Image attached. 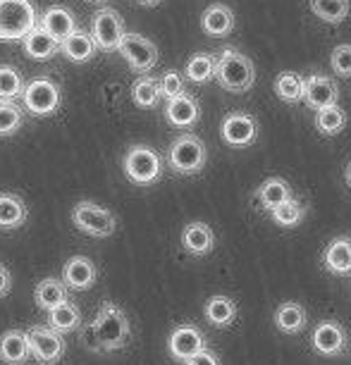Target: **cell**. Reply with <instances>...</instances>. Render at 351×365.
<instances>
[{
    "mask_svg": "<svg viewBox=\"0 0 351 365\" xmlns=\"http://www.w3.org/2000/svg\"><path fill=\"white\" fill-rule=\"evenodd\" d=\"M132 329H129V320L122 308H117L115 303L106 301L101 306L98 315L93 318L91 325L84 332V344L93 351H120L127 346Z\"/></svg>",
    "mask_w": 351,
    "mask_h": 365,
    "instance_id": "1",
    "label": "cell"
},
{
    "mask_svg": "<svg viewBox=\"0 0 351 365\" xmlns=\"http://www.w3.org/2000/svg\"><path fill=\"white\" fill-rule=\"evenodd\" d=\"M218 84L230 93H246L256 81V67L246 53L237 51L234 46H227L220 51L215 63Z\"/></svg>",
    "mask_w": 351,
    "mask_h": 365,
    "instance_id": "2",
    "label": "cell"
},
{
    "mask_svg": "<svg viewBox=\"0 0 351 365\" xmlns=\"http://www.w3.org/2000/svg\"><path fill=\"white\" fill-rule=\"evenodd\" d=\"M39 26V10L31 0H0V41H22Z\"/></svg>",
    "mask_w": 351,
    "mask_h": 365,
    "instance_id": "3",
    "label": "cell"
},
{
    "mask_svg": "<svg viewBox=\"0 0 351 365\" xmlns=\"http://www.w3.org/2000/svg\"><path fill=\"white\" fill-rule=\"evenodd\" d=\"M122 170L136 187H151L163 177V158L156 148L136 143V146L127 148L125 158H122Z\"/></svg>",
    "mask_w": 351,
    "mask_h": 365,
    "instance_id": "4",
    "label": "cell"
},
{
    "mask_svg": "<svg viewBox=\"0 0 351 365\" xmlns=\"http://www.w3.org/2000/svg\"><path fill=\"white\" fill-rule=\"evenodd\" d=\"M208 160V148L196 134H180L168 148V165L177 175H198Z\"/></svg>",
    "mask_w": 351,
    "mask_h": 365,
    "instance_id": "5",
    "label": "cell"
},
{
    "mask_svg": "<svg viewBox=\"0 0 351 365\" xmlns=\"http://www.w3.org/2000/svg\"><path fill=\"white\" fill-rule=\"evenodd\" d=\"M63 103V91L60 84L51 77H36L29 84H24L22 91V106L34 117H48L55 115Z\"/></svg>",
    "mask_w": 351,
    "mask_h": 365,
    "instance_id": "6",
    "label": "cell"
},
{
    "mask_svg": "<svg viewBox=\"0 0 351 365\" xmlns=\"http://www.w3.org/2000/svg\"><path fill=\"white\" fill-rule=\"evenodd\" d=\"M72 222L79 232H84L88 237H96V239L113 237L117 230V217L113 215V210L103 208V205L91 203V201L74 203Z\"/></svg>",
    "mask_w": 351,
    "mask_h": 365,
    "instance_id": "7",
    "label": "cell"
},
{
    "mask_svg": "<svg viewBox=\"0 0 351 365\" xmlns=\"http://www.w3.org/2000/svg\"><path fill=\"white\" fill-rule=\"evenodd\" d=\"M26 339H29V354L41 365H55L65 356V334L55 332L48 325H34L26 329Z\"/></svg>",
    "mask_w": 351,
    "mask_h": 365,
    "instance_id": "8",
    "label": "cell"
},
{
    "mask_svg": "<svg viewBox=\"0 0 351 365\" xmlns=\"http://www.w3.org/2000/svg\"><path fill=\"white\" fill-rule=\"evenodd\" d=\"M91 34L93 43L103 53H115L120 46L122 36H125V19L115 8H101L91 17Z\"/></svg>",
    "mask_w": 351,
    "mask_h": 365,
    "instance_id": "9",
    "label": "cell"
},
{
    "mask_svg": "<svg viewBox=\"0 0 351 365\" xmlns=\"http://www.w3.org/2000/svg\"><path fill=\"white\" fill-rule=\"evenodd\" d=\"M117 53L125 58V63L132 67L136 74H148L158 63L156 43L136 31H125L120 46H117Z\"/></svg>",
    "mask_w": 351,
    "mask_h": 365,
    "instance_id": "10",
    "label": "cell"
},
{
    "mask_svg": "<svg viewBox=\"0 0 351 365\" xmlns=\"http://www.w3.org/2000/svg\"><path fill=\"white\" fill-rule=\"evenodd\" d=\"M260 127L251 113H230L220 125V139L232 148H249L258 141Z\"/></svg>",
    "mask_w": 351,
    "mask_h": 365,
    "instance_id": "11",
    "label": "cell"
},
{
    "mask_svg": "<svg viewBox=\"0 0 351 365\" xmlns=\"http://www.w3.org/2000/svg\"><path fill=\"white\" fill-rule=\"evenodd\" d=\"M347 341H349L347 329H344L342 322H337L335 318L320 320L311 334V346L325 358L342 356L344 351H347Z\"/></svg>",
    "mask_w": 351,
    "mask_h": 365,
    "instance_id": "12",
    "label": "cell"
},
{
    "mask_svg": "<svg viewBox=\"0 0 351 365\" xmlns=\"http://www.w3.org/2000/svg\"><path fill=\"white\" fill-rule=\"evenodd\" d=\"M203 349H208V344H205V334L196 325H180L170 332L168 351L175 361L187 363L191 356H196Z\"/></svg>",
    "mask_w": 351,
    "mask_h": 365,
    "instance_id": "13",
    "label": "cell"
},
{
    "mask_svg": "<svg viewBox=\"0 0 351 365\" xmlns=\"http://www.w3.org/2000/svg\"><path fill=\"white\" fill-rule=\"evenodd\" d=\"M304 101L308 108L320 110L327 106H335L340 101V86L332 77L325 74H311L304 79Z\"/></svg>",
    "mask_w": 351,
    "mask_h": 365,
    "instance_id": "14",
    "label": "cell"
},
{
    "mask_svg": "<svg viewBox=\"0 0 351 365\" xmlns=\"http://www.w3.org/2000/svg\"><path fill=\"white\" fill-rule=\"evenodd\" d=\"M98 279V267L86 256H72L63 265V284L72 292H86Z\"/></svg>",
    "mask_w": 351,
    "mask_h": 365,
    "instance_id": "15",
    "label": "cell"
},
{
    "mask_svg": "<svg viewBox=\"0 0 351 365\" xmlns=\"http://www.w3.org/2000/svg\"><path fill=\"white\" fill-rule=\"evenodd\" d=\"M165 120H168V125L177 129H189L201 120V106H198L194 96L184 91L168 101V106H165Z\"/></svg>",
    "mask_w": 351,
    "mask_h": 365,
    "instance_id": "16",
    "label": "cell"
},
{
    "mask_svg": "<svg viewBox=\"0 0 351 365\" xmlns=\"http://www.w3.org/2000/svg\"><path fill=\"white\" fill-rule=\"evenodd\" d=\"M322 267L337 277H351V237H335L322 251Z\"/></svg>",
    "mask_w": 351,
    "mask_h": 365,
    "instance_id": "17",
    "label": "cell"
},
{
    "mask_svg": "<svg viewBox=\"0 0 351 365\" xmlns=\"http://www.w3.org/2000/svg\"><path fill=\"white\" fill-rule=\"evenodd\" d=\"M39 26H44L55 41H63L65 36H70V34L77 29V19H74L72 10L65 8V5H51V8H46L41 12Z\"/></svg>",
    "mask_w": 351,
    "mask_h": 365,
    "instance_id": "18",
    "label": "cell"
},
{
    "mask_svg": "<svg viewBox=\"0 0 351 365\" xmlns=\"http://www.w3.org/2000/svg\"><path fill=\"white\" fill-rule=\"evenodd\" d=\"M182 246L189 256H208L215 249V234L205 222H189L182 230Z\"/></svg>",
    "mask_w": 351,
    "mask_h": 365,
    "instance_id": "19",
    "label": "cell"
},
{
    "mask_svg": "<svg viewBox=\"0 0 351 365\" xmlns=\"http://www.w3.org/2000/svg\"><path fill=\"white\" fill-rule=\"evenodd\" d=\"M273 322L282 334H299V332H304L308 325V313L301 303L285 301V303H280L278 311H275Z\"/></svg>",
    "mask_w": 351,
    "mask_h": 365,
    "instance_id": "20",
    "label": "cell"
},
{
    "mask_svg": "<svg viewBox=\"0 0 351 365\" xmlns=\"http://www.w3.org/2000/svg\"><path fill=\"white\" fill-rule=\"evenodd\" d=\"M96 43H93V38H91V34L84 31V29H74L70 36H65L63 41H60V53L65 55L70 63H88V60L96 55Z\"/></svg>",
    "mask_w": 351,
    "mask_h": 365,
    "instance_id": "21",
    "label": "cell"
},
{
    "mask_svg": "<svg viewBox=\"0 0 351 365\" xmlns=\"http://www.w3.org/2000/svg\"><path fill=\"white\" fill-rule=\"evenodd\" d=\"M203 315L213 327L225 329V327H232L234 322H237L239 306H237V301L230 299V296L218 294V296H210V299L205 301Z\"/></svg>",
    "mask_w": 351,
    "mask_h": 365,
    "instance_id": "22",
    "label": "cell"
},
{
    "mask_svg": "<svg viewBox=\"0 0 351 365\" xmlns=\"http://www.w3.org/2000/svg\"><path fill=\"white\" fill-rule=\"evenodd\" d=\"M29 339L22 329H8L0 336V361L8 365H24L29 363Z\"/></svg>",
    "mask_w": 351,
    "mask_h": 365,
    "instance_id": "23",
    "label": "cell"
},
{
    "mask_svg": "<svg viewBox=\"0 0 351 365\" xmlns=\"http://www.w3.org/2000/svg\"><path fill=\"white\" fill-rule=\"evenodd\" d=\"M292 196L294 194H292V187L287 184V179H282V177H268L265 182L256 189V194H253V201H256V208L270 212L275 205L289 201Z\"/></svg>",
    "mask_w": 351,
    "mask_h": 365,
    "instance_id": "24",
    "label": "cell"
},
{
    "mask_svg": "<svg viewBox=\"0 0 351 365\" xmlns=\"http://www.w3.org/2000/svg\"><path fill=\"white\" fill-rule=\"evenodd\" d=\"M22 48L31 60H39L41 63V60H51L60 53V41H55L44 26H34L22 38Z\"/></svg>",
    "mask_w": 351,
    "mask_h": 365,
    "instance_id": "25",
    "label": "cell"
},
{
    "mask_svg": "<svg viewBox=\"0 0 351 365\" xmlns=\"http://www.w3.org/2000/svg\"><path fill=\"white\" fill-rule=\"evenodd\" d=\"M201 29L213 38H223L234 29V12L223 3H213L203 10Z\"/></svg>",
    "mask_w": 351,
    "mask_h": 365,
    "instance_id": "26",
    "label": "cell"
},
{
    "mask_svg": "<svg viewBox=\"0 0 351 365\" xmlns=\"http://www.w3.org/2000/svg\"><path fill=\"white\" fill-rule=\"evenodd\" d=\"M29 217V208H26L24 198L17 194H0V230H17Z\"/></svg>",
    "mask_w": 351,
    "mask_h": 365,
    "instance_id": "27",
    "label": "cell"
},
{
    "mask_svg": "<svg viewBox=\"0 0 351 365\" xmlns=\"http://www.w3.org/2000/svg\"><path fill=\"white\" fill-rule=\"evenodd\" d=\"M34 301H36V306L41 311L51 313L53 308H58L60 303H65L70 299H67V287L63 284V279L46 277L39 282L36 289H34Z\"/></svg>",
    "mask_w": 351,
    "mask_h": 365,
    "instance_id": "28",
    "label": "cell"
},
{
    "mask_svg": "<svg viewBox=\"0 0 351 365\" xmlns=\"http://www.w3.org/2000/svg\"><path fill=\"white\" fill-rule=\"evenodd\" d=\"M79 325H81V313L72 301L60 303L58 308H53V311L48 313V327H53L55 332H60V334H70Z\"/></svg>",
    "mask_w": 351,
    "mask_h": 365,
    "instance_id": "29",
    "label": "cell"
},
{
    "mask_svg": "<svg viewBox=\"0 0 351 365\" xmlns=\"http://www.w3.org/2000/svg\"><path fill=\"white\" fill-rule=\"evenodd\" d=\"M349 122V115L337 106H327V108H320L315 110V129L322 134V136H337L344 132Z\"/></svg>",
    "mask_w": 351,
    "mask_h": 365,
    "instance_id": "30",
    "label": "cell"
},
{
    "mask_svg": "<svg viewBox=\"0 0 351 365\" xmlns=\"http://www.w3.org/2000/svg\"><path fill=\"white\" fill-rule=\"evenodd\" d=\"M308 8L320 22L325 24H342L349 17L351 3L349 0H308Z\"/></svg>",
    "mask_w": 351,
    "mask_h": 365,
    "instance_id": "31",
    "label": "cell"
},
{
    "mask_svg": "<svg viewBox=\"0 0 351 365\" xmlns=\"http://www.w3.org/2000/svg\"><path fill=\"white\" fill-rule=\"evenodd\" d=\"M215 63H218V55L210 53H196L191 55L187 60V67H184V77L194 84H205L215 77Z\"/></svg>",
    "mask_w": 351,
    "mask_h": 365,
    "instance_id": "32",
    "label": "cell"
},
{
    "mask_svg": "<svg viewBox=\"0 0 351 365\" xmlns=\"http://www.w3.org/2000/svg\"><path fill=\"white\" fill-rule=\"evenodd\" d=\"M161 98H163L161 84H158V79L148 77V74H141V77L132 84V101L139 108H143V110L156 108L158 103H161Z\"/></svg>",
    "mask_w": 351,
    "mask_h": 365,
    "instance_id": "33",
    "label": "cell"
},
{
    "mask_svg": "<svg viewBox=\"0 0 351 365\" xmlns=\"http://www.w3.org/2000/svg\"><path fill=\"white\" fill-rule=\"evenodd\" d=\"M306 212H308L306 205L301 203L299 198L292 196L289 201L275 205V208L270 210V217L278 227H299L306 220Z\"/></svg>",
    "mask_w": 351,
    "mask_h": 365,
    "instance_id": "34",
    "label": "cell"
},
{
    "mask_svg": "<svg viewBox=\"0 0 351 365\" xmlns=\"http://www.w3.org/2000/svg\"><path fill=\"white\" fill-rule=\"evenodd\" d=\"M275 93L285 103L304 101V77L299 72H280L275 77Z\"/></svg>",
    "mask_w": 351,
    "mask_h": 365,
    "instance_id": "35",
    "label": "cell"
},
{
    "mask_svg": "<svg viewBox=\"0 0 351 365\" xmlns=\"http://www.w3.org/2000/svg\"><path fill=\"white\" fill-rule=\"evenodd\" d=\"M24 79L17 67L0 65V101H17L22 98Z\"/></svg>",
    "mask_w": 351,
    "mask_h": 365,
    "instance_id": "36",
    "label": "cell"
},
{
    "mask_svg": "<svg viewBox=\"0 0 351 365\" xmlns=\"http://www.w3.org/2000/svg\"><path fill=\"white\" fill-rule=\"evenodd\" d=\"M24 125V110L17 101H0V136L17 134Z\"/></svg>",
    "mask_w": 351,
    "mask_h": 365,
    "instance_id": "37",
    "label": "cell"
},
{
    "mask_svg": "<svg viewBox=\"0 0 351 365\" xmlns=\"http://www.w3.org/2000/svg\"><path fill=\"white\" fill-rule=\"evenodd\" d=\"M330 67L337 77L349 79L351 77V43H340L330 53Z\"/></svg>",
    "mask_w": 351,
    "mask_h": 365,
    "instance_id": "38",
    "label": "cell"
},
{
    "mask_svg": "<svg viewBox=\"0 0 351 365\" xmlns=\"http://www.w3.org/2000/svg\"><path fill=\"white\" fill-rule=\"evenodd\" d=\"M158 84H161L163 98H168V101L175 98V96L184 93V77L177 70H168L161 79H158Z\"/></svg>",
    "mask_w": 351,
    "mask_h": 365,
    "instance_id": "39",
    "label": "cell"
},
{
    "mask_svg": "<svg viewBox=\"0 0 351 365\" xmlns=\"http://www.w3.org/2000/svg\"><path fill=\"white\" fill-rule=\"evenodd\" d=\"M184 365H223V363H220V358H218L215 351L203 349V351H198L196 356H191Z\"/></svg>",
    "mask_w": 351,
    "mask_h": 365,
    "instance_id": "40",
    "label": "cell"
},
{
    "mask_svg": "<svg viewBox=\"0 0 351 365\" xmlns=\"http://www.w3.org/2000/svg\"><path fill=\"white\" fill-rule=\"evenodd\" d=\"M10 289H12V274H10L8 267L0 263V299H3V296H8Z\"/></svg>",
    "mask_w": 351,
    "mask_h": 365,
    "instance_id": "41",
    "label": "cell"
},
{
    "mask_svg": "<svg viewBox=\"0 0 351 365\" xmlns=\"http://www.w3.org/2000/svg\"><path fill=\"white\" fill-rule=\"evenodd\" d=\"M139 5H143V8H156V5H161L163 0H136Z\"/></svg>",
    "mask_w": 351,
    "mask_h": 365,
    "instance_id": "42",
    "label": "cell"
},
{
    "mask_svg": "<svg viewBox=\"0 0 351 365\" xmlns=\"http://www.w3.org/2000/svg\"><path fill=\"white\" fill-rule=\"evenodd\" d=\"M344 182H347V187L351 189V160L347 165V170H344Z\"/></svg>",
    "mask_w": 351,
    "mask_h": 365,
    "instance_id": "43",
    "label": "cell"
},
{
    "mask_svg": "<svg viewBox=\"0 0 351 365\" xmlns=\"http://www.w3.org/2000/svg\"><path fill=\"white\" fill-rule=\"evenodd\" d=\"M91 3H98V0H91Z\"/></svg>",
    "mask_w": 351,
    "mask_h": 365,
    "instance_id": "44",
    "label": "cell"
}]
</instances>
